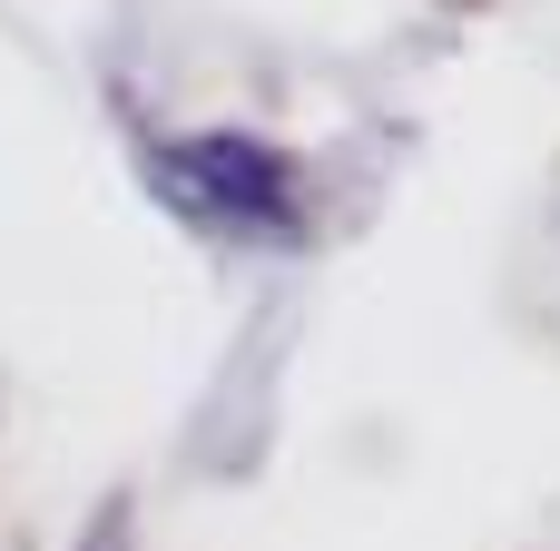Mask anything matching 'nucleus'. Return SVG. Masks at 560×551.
Returning a JSON list of instances; mask_svg holds the SVG:
<instances>
[{"instance_id": "nucleus-1", "label": "nucleus", "mask_w": 560, "mask_h": 551, "mask_svg": "<svg viewBox=\"0 0 560 551\" xmlns=\"http://www.w3.org/2000/svg\"><path fill=\"white\" fill-rule=\"evenodd\" d=\"M158 187L187 207V217H217V227H295V168L236 128L217 138H187L158 158Z\"/></svg>"}]
</instances>
